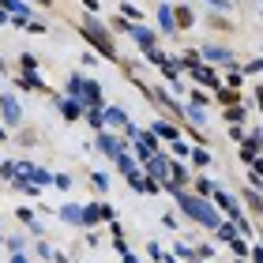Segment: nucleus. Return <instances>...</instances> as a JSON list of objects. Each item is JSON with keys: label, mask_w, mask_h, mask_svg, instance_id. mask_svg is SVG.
Here are the masks:
<instances>
[{"label": "nucleus", "mask_w": 263, "mask_h": 263, "mask_svg": "<svg viewBox=\"0 0 263 263\" xmlns=\"http://www.w3.org/2000/svg\"><path fill=\"white\" fill-rule=\"evenodd\" d=\"M98 147H102L105 154H113V158H121V143H117L113 136H98Z\"/></svg>", "instance_id": "nucleus-14"}, {"label": "nucleus", "mask_w": 263, "mask_h": 263, "mask_svg": "<svg viewBox=\"0 0 263 263\" xmlns=\"http://www.w3.org/2000/svg\"><path fill=\"white\" fill-rule=\"evenodd\" d=\"M154 136H162V139H173L177 143V128L170 121H154Z\"/></svg>", "instance_id": "nucleus-15"}, {"label": "nucleus", "mask_w": 263, "mask_h": 263, "mask_svg": "<svg viewBox=\"0 0 263 263\" xmlns=\"http://www.w3.org/2000/svg\"><path fill=\"white\" fill-rule=\"evenodd\" d=\"M173 19H177V27H192V11H188L184 4L177 8V15H173Z\"/></svg>", "instance_id": "nucleus-22"}, {"label": "nucleus", "mask_w": 263, "mask_h": 263, "mask_svg": "<svg viewBox=\"0 0 263 263\" xmlns=\"http://www.w3.org/2000/svg\"><path fill=\"white\" fill-rule=\"evenodd\" d=\"M207 4H211V8H226V0H207Z\"/></svg>", "instance_id": "nucleus-38"}, {"label": "nucleus", "mask_w": 263, "mask_h": 263, "mask_svg": "<svg viewBox=\"0 0 263 263\" xmlns=\"http://www.w3.org/2000/svg\"><path fill=\"white\" fill-rule=\"evenodd\" d=\"M102 117H105V124H109V128H128V113H124V109H117V105H109V109H105Z\"/></svg>", "instance_id": "nucleus-6"}, {"label": "nucleus", "mask_w": 263, "mask_h": 263, "mask_svg": "<svg viewBox=\"0 0 263 263\" xmlns=\"http://www.w3.org/2000/svg\"><path fill=\"white\" fill-rule=\"evenodd\" d=\"M147 177H154L158 184H162V181H170V162H165L162 154H154V158H151V173H147Z\"/></svg>", "instance_id": "nucleus-5"}, {"label": "nucleus", "mask_w": 263, "mask_h": 263, "mask_svg": "<svg viewBox=\"0 0 263 263\" xmlns=\"http://www.w3.org/2000/svg\"><path fill=\"white\" fill-rule=\"evenodd\" d=\"M61 218L64 222H83V207H71L68 203V207H61Z\"/></svg>", "instance_id": "nucleus-18"}, {"label": "nucleus", "mask_w": 263, "mask_h": 263, "mask_svg": "<svg viewBox=\"0 0 263 263\" xmlns=\"http://www.w3.org/2000/svg\"><path fill=\"white\" fill-rule=\"evenodd\" d=\"M87 121H90L94 128H105V117H102L98 109H90V113H87Z\"/></svg>", "instance_id": "nucleus-28"}, {"label": "nucleus", "mask_w": 263, "mask_h": 263, "mask_svg": "<svg viewBox=\"0 0 263 263\" xmlns=\"http://www.w3.org/2000/svg\"><path fill=\"white\" fill-rule=\"evenodd\" d=\"M11 263H27V259H23V256H19V252H15V259H11Z\"/></svg>", "instance_id": "nucleus-41"}, {"label": "nucleus", "mask_w": 263, "mask_h": 263, "mask_svg": "<svg viewBox=\"0 0 263 263\" xmlns=\"http://www.w3.org/2000/svg\"><path fill=\"white\" fill-rule=\"evenodd\" d=\"M57 105H61V113L68 117V121H76V117H79V102H76V98H61Z\"/></svg>", "instance_id": "nucleus-16"}, {"label": "nucleus", "mask_w": 263, "mask_h": 263, "mask_svg": "<svg viewBox=\"0 0 263 263\" xmlns=\"http://www.w3.org/2000/svg\"><path fill=\"white\" fill-rule=\"evenodd\" d=\"M256 151H259V136H248V139H245L241 158H245V162H252V158H256Z\"/></svg>", "instance_id": "nucleus-17"}, {"label": "nucleus", "mask_w": 263, "mask_h": 263, "mask_svg": "<svg viewBox=\"0 0 263 263\" xmlns=\"http://www.w3.org/2000/svg\"><path fill=\"white\" fill-rule=\"evenodd\" d=\"M117 165H121V170H124L128 177H132V173H136V162H132V158H128V154H124V151H121V158H117Z\"/></svg>", "instance_id": "nucleus-24"}, {"label": "nucleus", "mask_w": 263, "mask_h": 263, "mask_svg": "<svg viewBox=\"0 0 263 263\" xmlns=\"http://www.w3.org/2000/svg\"><path fill=\"white\" fill-rule=\"evenodd\" d=\"M68 90H71V98L79 102V98H83V79H79V76H71V83H68Z\"/></svg>", "instance_id": "nucleus-23"}, {"label": "nucleus", "mask_w": 263, "mask_h": 263, "mask_svg": "<svg viewBox=\"0 0 263 263\" xmlns=\"http://www.w3.org/2000/svg\"><path fill=\"white\" fill-rule=\"evenodd\" d=\"M259 170H263V165H259Z\"/></svg>", "instance_id": "nucleus-46"}, {"label": "nucleus", "mask_w": 263, "mask_h": 263, "mask_svg": "<svg viewBox=\"0 0 263 263\" xmlns=\"http://www.w3.org/2000/svg\"><path fill=\"white\" fill-rule=\"evenodd\" d=\"M245 199H248V207H252L256 214H263V199H259L256 192H245Z\"/></svg>", "instance_id": "nucleus-25"}, {"label": "nucleus", "mask_w": 263, "mask_h": 263, "mask_svg": "<svg viewBox=\"0 0 263 263\" xmlns=\"http://www.w3.org/2000/svg\"><path fill=\"white\" fill-rule=\"evenodd\" d=\"M192 162L196 165H211V154L207 151H192Z\"/></svg>", "instance_id": "nucleus-30"}, {"label": "nucleus", "mask_w": 263, "mask_h": 263, "mask_svg": "<svg viewBox=\"0 0 263 263\" xmlns=\"http://www.w3.org/2000/svg\"><path fill=\"white\" fill-rule=\"evenodd\" d=\"M259 105H263V90H259Z\"/></svg>", "instance_id": "nucleus-43"}, {"label": "nucleus", "mask_w": 263, "mask_h": 263, "mask_svg": "<svg viewBox=\"0 0 263 263\" xmlns=\"http://www.w3.org/2000/svg\"><path fill=\"white\" fill-rule=\"evenodd\" d=\"M19 64H23V76H27V79H34V83H42V79H38V61H34L30 53H23V57H19Z\"/></svg>", "instance_id": "nucleus-10"}, {"label": "nucleus", "mask_w": 263, "mask_h": 263, "mask_svg": "<svg viewBox=\"0 0 263 263\" xmlns=\"http://www.w3.org/2000/svg\"><path fill=\"white\" fill-rule=\"evenodd\" d=\"M53 184H57V188H71V181H68V173H61V177H53Z\"/></svg>", "instance_id": "nucleus-36"}, {"label": "nucleus", "mask_w": 263, "mask_h": 263, "mask_svg": "<svg viewBox=\"0 0 263 263\" xmlns=\"http://www.w3.org/2000/svg\"><path fill=\"white\" fill-rule=\"evenodd\" d=\"M83 38H87L94 49H98L102 57H117V45H113V34L102 27V23H94V19H87L83 23Z\"/></svg>", "instance_id": "nucleus-2"}, {"label": "nucleus", "mask_w": 263, "mask_h": 263, "mask_svg": "<svg viewBox=\"0 0 263 263\" xmlns=\"http://www.w3.org/2000/svg\"><path fill=\"white\" fill-rule=\"evenodd\" d=\"M83 102H87L90 109L102 105V87H98V83H83Z\"/></svg>", "instance_id": "nucleus-7"}, {"label": "nucleus", "mask_w": 263, "mask_h": 263, "mask_svg": "<svg viewBox=\"0 0 263 263\" xmlns=\"http://www.w3.org/2000/svg\"><path fill=\"white\" fill-rule=\"evenodd\" d=\"M196 188H199V196H211V192H214L211 181H196Z\"/></svg>", "instance_id": "nucleus-34"}, {"label": "nucleus", "mask_w": 263, "mask_h": 263, "mask_svg": "<svg viewBox=\"0 0 263 263\" xmlns=\"http://www.w3.org/2000/svg\"><path fill=\"white\" fill-rule=\"evenodd\" d=\"M136 154H139V158H154V154H162L158 151V136H154V132H147V136H136Z\"/></svg>", "instance_id": "nucleus-4"}, {"label": "nucleus", "mask_w": 263, "mask_h": 263, "mask_svg": "<svg viewBox=\"0 0 263 263\" xmlns=\"http://www.w3.org/2000/svg\"><path fill=\"white\" fill-rule=\"evenodd\" d=\"M132 38H136L143 49H154V34H151L147 27H132Z\"/></svg>", "instance_id": "nucleus-12"}, {"label": "nucleus", "mask_w": 263, "mask_h": 263, "mask_svg": "<svg viewBox=\"0 0 263 263\" xmlns=\"http://www.w3.org/2000/svg\"><path fill=\"white\" fill-rule=\"evenodd\" d=\"M230 245H233V252H237V256H245V252H248V245H245V237H233V241H230Z\"/></svg>", "instance_id": "nucleus-32"}, {"label": "nucleus", "mask_w": 263, "mask_h": 263, "mask_svg": "<svg viewBox=\"0 0 263 263\" xmlns=\"http://www.w3.org/2000/svg\"><path fill=\"white\" fill-rule=\"evenodd\" d=\"M218 237L222 241H233V226H218Z\"/></svg>", "instance_id": "nucleus-35"}, {"label": "nucleus", "mask_w": 263, "mask_h": 263, "mask_svg": "<svg viewBox=\"0 0 263 263\" xmlns=\"http://www.w3.org/2000/svg\"><path fill=\"white\" fill-rule=\"evenodd\" d=\"M147 57H151V64H158V68H165V64H170V57H165V53L158 49V45H154V49H147Z\"/></svg>", "instance_id": "nucleus-20"}, {"label": "nucleus", "mask_w": 263, "mask_h": 263, "mask_svg": "<svg viewBox=\"0 0 263 263\" xmlns=\"http://www.w3.org/2000/svg\"><path fill=\"white\" fill-rule=\"evenodd\" d=\"M158 23H162V27H165V30H173V23H177V19H173V11H170V8H165V4L158 8Z\"/></svg>", "instance_id": "nucleus-21"}, {"label": "nucleus", "mask_w": 263, "mask_h": 263, "mask_svg": "<svg viewBox=\"0 0 263 263\" xmlns=\"http://www.w3.org/2000/svg\"><path fill=\"white\" fill-rule=\"evenodd\" d=\"M241 117H245L241 105H230V109H226V121H241Z\"/></svg>", "instance_id": "nucleus-31"}, {"label": "nucleus", "mask_w": 263, "mask_h": 263, "mask_svg": "<svg viewBox=\"0 0 263 263\" xmlns=\"http://www.w3.org/2000/svg\"><path fill=\"white\" fill-rule=\"evenodd\" d=\"M214 203H218V207H222L226 214H230V218H237V222H241V211H237V203H233L230 196H226V192H218V188H214Z\"/></svg>", "instance_id": "nucleus-9"}, {"label": "nucleus", "mask_w": 263, "mask_h": 263, "mask_svg": "<svg viewBox=\"0 0 263 263\" xmlns=\"http://www.w3.org/2000/svg\"><path fill=\"white\" fill-rule=\"evenodd\" d=\"M0 23H8V11H4V8H0Z\"/></svg>", "instance_id": "nucleus-40"}, {"label": "nucleus", "mask_w": 263, "mask_h": 263, "mask_svg": "<svg viewBox=\"0 0 263 263\" xmlns=\"http://www.w3.org/2000/svg\"><path fill=\"white\" fill-rule=\"evenodd\" d=\"M203 57H211V61H222V64H230L233 57L226 53V49H214V45H207V49H203Z\"/></svg>", "instance_id": "nucleus-19"}, {"label": "nucleus", "mask_w": 263, "mask_h": 263, "mask_svg": "<svg viewBox=\"0 0 263 263\" xmlns=\"http://www.w3.org/2000/svg\"><path fill=\"white\" fill-rule=\"evenodd\" d=\"M15 214H19V222H27V226H34V214H30L27 207H23V211H15ZM34 230H38V226H34Z\"/></svg>", "instance_id": "nucleus-33"}, {"label": "nucleus", "mask_w": 263, "mask_h": 263, "mask_svg": "<svg viewBox=\"0 0 263 263\" xmlns=\"http://www.w3.org/2000/svg\"><path fill=\"white\" fill-rule=\"evenodd\" d=\"M245 71H263V61H252V64H245Z\"/></svg>", "instance_id": "nucleus-37"}, {"label": "nucleus", "mask_w": 263, "mask_h": 263, "mask_svg": "<svg viewBox=\"0 0 263 263\" xmlns=\"http://www.w3.org/2000/svg\"><path fill=\"white\" fill-rule=\"evenodd\" d=\"M181 64H184L188 71H196V68H199V57H196V53H184V61H181Z\"/></svg>", "instance_id": "nucleus-29"}, {"label": "nucleus", "mask_w": 263, "mask_h": 263, "mask_svg": "<svg viewBox=\"0 0 263 263\" xmlns=\"http://www.w3.org/2000/svg\"><path fill=\"white\" fill-rule=\"evenodd\" d=\"M0 139H4V128H0Z\"/></svg>", "instance_id": "nucleus-44"}, {"label": "nucleus", "mask_w": 263, "mask_h": 263, "mask_svg": "<svg viewBox=\"0 0 263 263\" xmlns=\"http://www.w3.org/2000/svg\"><path fill=\"white\" fill-rule=\"evenodd\" d=\"M90 181H94V188H98V192H105V188H109V177H105V173H94Z\"/></svg>", "instance_id": "nucleus-26"}, {"label": "nucleus", "mask_w": 263, "mask_h": 263, "mask_svg": "<svg viewBox=\"0 0 263 263\" xmlns=\"http://www.w3.org/2000/svg\"><path fill=\"white\" fill-rule=\"evenodd\" d=\"M192 76L203 83V87H214V90H218V71H214V68H207V64H199L196 71H192Z\"/></svg>", "instance_id": "nucleus-8"}, {"label": "nucleus", "mask_w": 263, "mask_h": 263, "mask_svg": "<svg viewBox=\"0 0 263 263\" xmlns=\"http://www.w3.org/2000/svg\"><path fill=\"white\" fill-rule=\"evenodd\" d=\"M0 8H4V11H15V19H27V15H30V4H23V0H0Z\"/></svg>", "instance_id": "nucleus-11"}, {"label": "nucleus", "mask_w": 263, "mask_h": 263, "mask_svg": "<svg viewBox=\"0 0 263 263\" xmlns=\"http://www.w3.org/2000/svg\"><path fill=\"white\" fill-rule=\"evenodd\" d=\"M30 181H34V184H38V188H42V184H49V181H53V177H49V173H45V170H34V177H30Z\"/></svg>", "instance_id": "nucleus-27"}, {"label": "nucleus", "mask_w": 263, "mask_h": 263, "mask_svg": "<svg viewBox=\"0 0 263 263\" xmlns=\"http://www.w3.org/2000/svg\"><path fill=\"white\" fill-rule=\"evenodd\" d=\"M177 203H181V207H184V214H192V218L199 222V226H211V230H218V211H214L211 207V203L207 199H203V196H188V192H177Z\"/></svg>", "instance_id": "nucleus-1"}, {"label": "nucleus", "mask_w": 263, "mask_h": 263, "mask_svg": "<svg viewBox=\"0 0 263 263\" xmlns=\"http://www.w3.org/2000/svg\"><path fill=\"white\" fill-rule=\"evenodd\" d=\"M214 98H218L222 105H237L241 94H237V87H218V90H214Z\"/></svg>", "instance_id": "nucleus-13"}, {"label": "nucleus", "mask_w": 263, "mask_h": 263, "mask_svg": "<svg viewBox=\"0 0 263 263\" xmlns=\"http://www.w3.org/2000/svg\"><path fill=\"white\" fill-rule=\"evenodd\" d=\"M34 4H42V8H45V4H53V0H34Z\"/></svg>", "instance_id": "nucleus-42"}, {"label": "nucleus", "mask_w": 263, "mask_h": 263, "mask_svg": "<svg viewBox=\"0 0 263 263\" xmlns=\"http://www.w3.org/2000/svg\"><path fill=\"white\" fill-rule=\"evenodd\" d=\"M0 117H4V124H19L23 121V109H19L15 94H0Z\"/></svg>", "instance_id": "nucleus-3"}, {"label": "nucleus", "mask_w": 263, "mask_h": 263, "mask_svg": "<svg viewBox=\"0 0 263 263\" xmlns=\"http://www.w3.org/2000/svg\"><path fill=\"white\" fill-rule=\"evenodd\" d=\"M83 4H87V8H90V11H94V8H98V0H83Z\"/></svg>", "instance_id": "nucleus-39"}, {"label": "nucleus", "mask_w": 263, "mask_h": 263, "mask_svg": "<svg viewBox=\"0 0 263 263\" xmlns=\"http://www.w3.org/2000/svg\"><path fill=\"white\" fill-rule=\"evenodd\" d=\"M237 263H245V259H237Z\"/></svg>", "instance_id": "nucleus-45"}]
</instances>
